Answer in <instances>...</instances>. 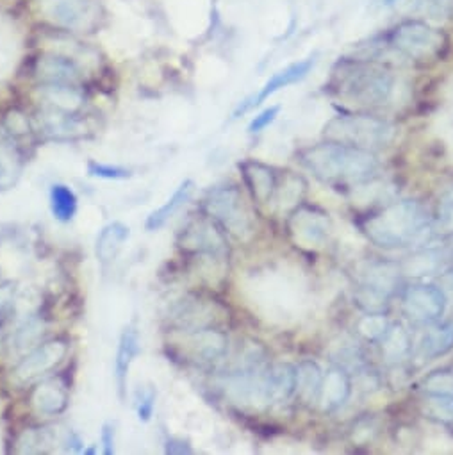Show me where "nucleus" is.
<instances>
[{
    "mask_svg": "<svg viewBox=\"0 0 453 455\" xmlns=\"http://www.w3.org/2000/svg\"><path fill=\"white\" fill-rule=\"evenodd\" d=\"M298 159L320 182L336 189H354L378 173L375 152L327 140L304 148Z\"/></svg>",
    "mask_w": 453,
    "mask_h": 455,
    "instance_id": "1",
    "label": "nucleus"
},
{
    "mask_svg": "<svg viewBox=\"0 0 453 455\" xmlns=\"http://www.w3.org/2000/svg\"><path fill=\"white\" fill-rule=\"evenodd\" d=\"M325 90L359 108H380L393 100L396 77L375 60L341 58L332 67Z\"/></svg>",
    "mask_w": 453,
    "mask_h": 455,
    "instance_id": "2",
    "label": "nucleus"
},
{
    "mask_svg": "<svg viewBox=\"0 0 453 455\" xmlns=\"http://www.w3.org/2000/svg\"><path fill=\"white\" fill-rule=\"evenodd\" d=\"M428 211L416 200L394 202L361 221L364 236L380 249H405L416 245L430 233Z\"/></svg>",
    "mask_w": 453,
    "mask_h": 455,
    "instance_id": "3",
    "label": "nucleus"
},
{
    "mask_svg": "<svg viewBox=\"0 0 453 455\" xmlns=\"http://www.w3.org/2000/svg\"><path fill=\"white\" fill-rule=\"evenodd\" d=\"M394 124L370 113H339L323 127V138L327 141L370 152L387 147L394 140Z\"/></svg>",
    "mask_w": 453,
    "mask_h": 455,
    "instance_id": "4",
    "label": "nucleus"
},
{
    "mask_svg": "<svg viewBox=\"0 0 453 455\" xmlns=\"http://www.w3.org/2000/svg\"><path fill=\"white\" fill-rule=\"evenodd\" d=\"M384 42L398 56L417 65L441 61L449 49V40L441 29L416 19L396 24L384 35Z\"/></svg>",
    "mask_w": 453,
    "mask_h": 455,
    "instance_id": "5",
    "label": "nucleus"
},
{
    "mask_svg": "<svg viewBox=\"0 0 453 455\" xmlns=\"http://www.w3.org/2000/svg\"><path fill=\"white\" fill-rule=\"evenodd\" d=\"M202 211L221 227L223 233L238 240H247L254 233L252 214L238 186L211 189L202 200Z\"/></svg>",
    "mask_w": 453,
    "mask_h": 455,
    "instance_id": "6",
    "label": "nucleus"
},
{
    "mask_svg": "<svg viewBox=\"0 0 453 455\" xmlns=\"http://www.w3.org/2000/svg\"><path fill=\"white\" fill-rule=\"evenodd\" d=\"M226 345L229 338L219 327L175 331L173 339L168 343V354L184 364L205 368L225 357Z\"/></svg>",
    "mask_w": 453,
    "mask_h": 455,
    "instance_id": "7",
    "label": "nucleus"
},
{
    "mask_svg": "<svg viewBox=\"0 0 453 455\" xmlns=\"http://www.w3.org/2000/svg\"><path fill=\"white\" fill-rule=\"evenodd\" d=\"M177 245L182 254L207 259L211 263H223L229 258V247H226L223 229L207 214L193 218L184 225Z\"/></svg>",
    "mask_w": 453,
    "mask_h": 455,
    "instance_id": "8",
    "label": "nucleus"
},
{
    "mask_svg": "<svg viewBox=\"0 0 453 455\" xmlns=\"http://www.w3.org/2000/svg\"><path fill=\"white\" fill-rule=\"evenodd\" d=\"M400 283V268L394 263L378 261L366 267L354 300L366 313H384Z\"/></svg>",
    "mask_w": 453,
    "mask_h": 455,
    "instance_id": "9",
    "label": "nucleus"
},
{
    "mask_svg": "<svg viewBox=\"0 0 453 455\" xmlns=\"http://www.w3.org/2000/svg\"><path fill=\"white\" fill-rule=\"evenodd\" d=\"M288 231L298 247L318 251L327 245L332 235V220L330 214L318 205L298 204L288 218Z\"/></svg>",
    "mask_w": 453,
    "mask_h": 455,
    "instance_id": "10",
    "label": "nucleus"
},
{
    "mask_svg": "<svg viewBox=\"0 0 453 455\" xmlns=\"http://www.w3.org/2000/svg\"><path fill=\"white\" fill-rule=\"evenodd\" d=\"M219 316H226V311L218 302L189 293L175 304L170 320L175 331H193L218 327L223 323Z\"/></svg>",
    "mask_w": 453,
    "mask_h": 455,
    "instance_id": "11",
    "label": "nucleus"
},
{
    "mask_svg": "<svg viewBox=\"0 0 453 455\" xmlns=\"http://www.w3.org/2000/svg\"><path fill=\"white\" fill-rule=\"evenodd\" d=\"M68 354V341L56 338L36 347L29 355H26L13 370V380L19 386L31 384L44 375L56 370Z\"/></svg>",
    "mask_w": 453,
    "mask_h": 455,
    "instance_id": "12",
    "label": "nucleus"
},
{
    "mask_svg": "<svg viewBox=\"0 0 453 455\" xmlns=\"http://www.w3.org/2000/svg\"><path fill=\"white\" fill-rule=\"evenodd\" d=\"M35 127L51 141H76L88 134V124L79 111H65L45 106L38 111Z\"/></svg>",
    "mask_w": 453,
    "mask_h": 455,
    "instance_id": "13",
    "label": "nucleus"
},
{
    "mask_svg": "<svg viewBox=\"0 0 453 455\" xmlns=\"http://www.w3.org/2000/svg\"><path fill=\"white\" fill-rule=\"evenodd\" d=\"M403 313L416 323L437 322L446 307L444 293L432 284H412L401 297Z\"/></svg>",
    "mask_w": 453,
    "mask_h": 455,
    "instance_id": "14",
    "label": "nucleus"
},
{
    "mask_svg": "<svg viewBox=\"0 0 453 455\" xmlns=\"http://www.w3.org/2000/svg\"><path fill=\"white\" fill-rule=\"evenodd\" d=\"M314 67H316V56H309V58H306V60H300V61L291 63L290 67L279 70L277 74L272 76L270 81H266V84H265L254 97L243 100V102L236 108L233 118H240V116L245 115L247 111H250V109L261 106L265 100H268V99H270L272 95H275L277 92H281V90H284V88H288V86H293V84L304 81V79L311 74V70H313Z\"/></svg>",
    "mask_w": 453,
    "mask_h": 455,
    "instance_id": "15",
    "label": "nucleus"
},
{
    "mask_svg": "<svg viewBox=\"0 0 453 455\" xmlns=\"http://www.w3.org/2000/svg\"><path fill=\"white\" fill-rule=\"evenodd\" d=\"M38 6L45 19L68 31L84 29L93 20L91 0H38Z\"/></svg>",
    "mask_w": 453,
    "mask_h": 455,
    "instance_id": "16",
    "label": "nucleus"
},
{
    "mask_svg": "<svg viewBox=\"0 0 453 455\" xmlns=\"http://www.w3.org/2000/svg\"><path fill=\"white\" fill-rule=\"evenodd\" d=\"M35 76L40 84H83L84 79L81 65L60 52L42 54L35 61Z\"/></svg>",
    "mask_w": 453,
    "mask_h": 455,
    "instance_id": "17",
    "label": "nucleus"
},
{
    "mask_svg": "<svg viewBox=\"0 0 453 455\" xmlns=\"http://www.w3.org/2000/svg\"><path fill=\"white\" fill-rule=\"evenodd\" d=\"M240 172L254 202L259 205H270L275 200L279 189V175L275 168L261 161L247 159L240 163Z\"/></svg>",
    "mask_w": 453,
    "mask_h": 455,
    "instance_id": "18",
    "label": "nucleus"
},
{
    "mask_svg": "<svg viewBox=\"0 0 453 455\" xmlns=\"http://www.w3.org/2000/svg\"><path fill=\"white\" fill-rule=\"evenodd\" d=\"M29 398L36 412L45 416H58L68 407V382L61 375L45 379L33 387Z\"/></svg>",
    "mask_w": 453,
    "mask_h": 455,
    "instance_id": "19",
    "label": "nucleus"
},
{
    "mask_svg": "<svg viewBox=\"0 0 453 455\" xmlns=\"http://www.w3.org/2000/svg\"><path fill=\"white\" fill-rule=\"evenodd\" d=\"M350 391H352V382H350L348 373L341 368L329 370L323 375V382H322V389H320V396H318V403H320L322 411L332 412V411L339 409L348 400Z\"/></svg>",
    "mask_w": 453,
    "mask_h": 455,
    "instance_id": "20",
    "label": "nucleus"
},
{
    "mask_svg": "<svg viewBox=\"0 0 453 455\" xmlns=\"http://www.w3.org/2000/svg\"><path fill=\"white\" fill-rule=\"evenodd\" d=\"M141 352L139 347V334L134 327L123 329L120 341H118V350H116V359H115V377H116V386H118V396L123 400L125 398V389H127V375L131 370L132 361L138 357Z\"/></svg>",
    "mask_w": 453,
    "mask_h": 455,
    "instance_id": "21",
    "label": "nucleus"
},
{
    "mask_svg": "<svg viewBox=\"0 0 453 455\" xmlns=\"http://www.w3.org/2000/svg\"><path fill=\"white\" fill-rule=\"evenodd\" d=\"M193 191H195V182L191 179H186L184 182H180V186L173 191V195L159 209L148 214L145 221V229L150 233L163 229V227L175 216V212L191 198Z\"/></svg>",
    "mask_w": 453,
    "mask_h": 455,
    "instance_id": "22",
    "label": "nucleus"
},
{
    "mask_svg": "<svg viewBox=\"0 0 453 455\" xmlns=\"http://www.w3.org/2000/svg\"><path fill=\"white\" fill-rule=\"evenodd\" d=\"M129 236H131V229L125 223L113 221L106 225L97 238V245H95L97 259L102 265L113 263L120 254L123 243L129 240Z\"/></svg>",
    "mask_w": 453,
    "mask_h": 455,
    "instance_id": "23",
    "label": "nucleus"
},
{
    "mask_svg": "<svg viewBox=\"0 0 453 455\" xmlns=\"http://www.w3.org/2000/svg\"><path fill=\"white\" fill-rule=\"evenodd\" d=\"M40 92L51 108L79 111V108L84 104L83 84H40Z\"/></svg>",
    "mask_w": 453,
    "mask_h": 455,
    "instance_id": "24",
    "label": "nucleus"
},
{
    "mask_svg": "<svg viewBox=\"0 0 453 455\" xmlns=\"http://www.w3.org/2000/svg\"><path fill=\"white\" fill-rule=\"evenodd\" d=\"M268 386L272 403L288 402L297 389V366L288 363L268 366Z\"/></svg>",
    "mask_w": 453,
    "mask_h": 455,
    "instance_id": "25",
    "label": "nucleus"
},
{
    "mask_svg": "<svg viewBox=\"0 0 453 455\" xmlns=\"http://www.w3.org/2000/svg\"><path fill=\"white\" fill-rule=\"evenodd\" d=\"M323 371L314 361H302L297 366V389L295 393L304 403H318Z\"/></svg>",
    "mask_w": 453,
    "mask_h": 455,
    "instance_id": "26",
    "label": "nucleus"
},
{
    "mask_svg": "<svg viewBox=\"0 0 453 455\" xmlns=\"http://www.w3.org/2000/svg\"><path fill=\"white\" fill-rule=\"evenodd\" d=\"M453 348V323L432 325L421 339L419 350L425 359H435Z\"/></svg>",
    "mask_w": 453,
    "mask_h": 455,
    "instance_id": "27",
    "label": "nucleus"
},
{
    "mask_svg": "<svg viewBox=\"0 0 453 455\" xmlns=\"http://www.w3.org/2000/svg\"><path fill=\"white\" fill-rule=\"evenodd\" d=\"M22 154L4 136L0 138V191L10 189L20 177Z\"/></svg>",
    "mask_w": 453,
    "mask_h": 455,
    "instance_id": "28",
    "label": "nucleus"
},
{
    "mask_svg": "<svg viewBox=\"0 0 453 455\" xmlns=\"http://www.w3.org/2000/svg\"><path fill=\"white\" fill-rule=\"evenodd\" d=\"M3 132L4 138L10 140L20 150V154H24V141L33 138L35 129L26 113H22L20 109H12L3 120Z\"/></svg>",
    "mask_w": 453,
    "mask_h": 455,
    "instance_id": "29",
    "label": "nucleus"
},
{
    "mask_svg": "<svg viewBox=\"0 0 453 455\" xmlns=\"http://www.w3.org/2000/svg\"><path fill=\"white\" fill-rule=\"evenodd\" d=\"M380 347L387 361H401L410 350V338L400 323H394L380 338Z\"/></svg>",
    "mask_w": 453,
    "mask_h": 455,
    "instance_id": "30",
    "label": "nucleus"
},
{
    "mask_svg": "<svg viewBox=\"0 0 453 455\" xmlns=\"http://www.w3.org/2000/svg\"><path fill=\"white\" fill-rule=\"evenodd\" d=\"M51 211L56 220L67 223L72 221L77 212V195L65 184H54L51 188Z\"/></svg>",
    "mask_w": 453,
    "mask_h": 455,
    "instance_id": "31",
    "label": "nucleus"
},
{
    "mask_svg": "<svg viewBox=\"0 0 453 455\" xmlns=\"http://www.w3.org/2000/svg\"><path fill=\"white\" fill-rule=\"evenodd\" d=\"M52 443H54V435L45 427L26 428L17 441L19 451L22 453H45L49 451V446Z\"/></svg>",
    "mask_w": 453,
    "mask_h": 455,
    "instance_id": "32",
    "label": "nucleus"
},
{
    "mask_svg": "<svg viewBox=\"0 0 453 455\" xmlns=\"http://www.w3.org/2000/svg\"><path fill=\"white\" fill-rule=\"evenodd\" d=\"M412 10L435 20L453 17V0H412Z\"/></svg>",
    "mask_w": 453,
    "mask_h": 455,
    "instance_id": "33",
    "label": "nucleus"
},
{
    "mask_svg": "<svg viewBox=\"0 0 453 455\" xmlns=\"http://www.w3.org/2000/svg\"><path fill=\"white\" fill-rule=\"evenodd\" d=\"M389 322L384 313H366L357 323V331L370 341H380V338L389 329Z\"/></svg>",
    "mask_w": 453,
    "mask_h": 455,
    "instance_id": "34",
    "label": "nucleus"
},
{
    "mask_svg": "<svg viewBox=\"0 0 453 455\" xmlns=\"http://www.w3.org/2000/svg\"><path fill=\"white\" fill-rule=\"evenodd\" d=\"M435 227L442 235H453V186L437 202Z\"/></svg>",
    "mask_w": 453,
    "mask_h": 455,
    "instance_id": "35",
    "label": "nucleus"
},
{
    "mask_svg": "<svg viewBox=\"0 0 453 455\" xmlns=\"http://www.w3.org/2000/svg\"><path fill=\"white\" fill-rule=\"evenodd\" d=\"M88 173L91 177L106 179V180H125L132 177V170L123 168V166H115V164H104L97 161L88 163Z\"/></svg>",
    "mask_w": 453,
    "mask_h": 455,
    "instance_id": "36",
    "label": "nucleus"
},
{
    "mask_svg": "<svg viewBox=\"0 0 453 455\" xmlns=\"http://www.w3.org/2000/svg\"><path fill=\"white\" fill-rule=\"evenodd\" d=\"M279 113H281V106H270V108H266L265 111H261V113L250 122L249 132H250V134H259V132H263L270 124L275 122V118L279 116Z\"/></svg>",
    "mask_w": 453,
    "mask_h": 455,
    "instance_id": "37",
    "label": "nucleus"
},
{
    "mask_svg": "<svg viewBox=\"0 0 453 455\" xmlns=\"http://www.w3.org/2000/svg\"><path fill=\"white\" fill-rule=\"evenodd\" d=\"M138 418L139 421L147 423L150 421L154 409H155V391L154 389H145L141 396H138Z\"/></svg>",
    "mask_w": 453,
    "mask_h": 455,
    "instance_id": "38",
    "label": "nucleus"
},
{
    "mask_svg": "<svg viewBox=\"0 0 453 455\" xmlns=\"http://www.w3.org/2000/svg\"><path fill=\"white\" fill-rule=\"evenodd\" d=\"M166 453H171V455H182V453H193V448L189 446L187 441L184 439H177V437H170L166 441V448H164Z\"/></svg>",
    "mask_w": 453,
    "mask_h": 455,
    "instance_id": "39",
    "label": "nucleus"
},
{
    "mask_svg": "<svg viewBox=\"0 0 453 455\" xmlns=\"http://www.w3.org/2000/svg\"><path fill=\"white\" fill-rule=\"evenodd\" d=\"M102 446H104V455L115 453V425L111 423H106L102 427Z\"/></svg>",
    "mask_w": 453,
    "mask_h": 455,
    "instance_id": "40",
    "label": "nucleus"
},
{
    "mask_svg": "<svg viewBox=\"0 0 453 455\" xmlns=\"http://www.w3.org/2000/svg\"><path fill=\"white\" fill-rule=\"evenodd\" d=\"M67 448L70 450V451H83V441H81V437L76 434V432H68V435H67Z\"/></svg>",
    "mask_w": 453,
    "mask_h": 455,
    "instance_id": "41",
    "label": "nucleus"
},
{
    "mask_svg": "<svg viewBox=\"0 0 453 455\" xmlns=\"http://www.w3.org/2000/svg\"><path fill=\"white\" fill-rule=\"evenodd\" d=\"M394 3H398V0H384V4H387V6L394 4Z\"/></svg>",
    "mask_w": 453,
    "mask_h": 455,
    "instance_id": "42",
    "label": "nucleus"
}]
</instances>
